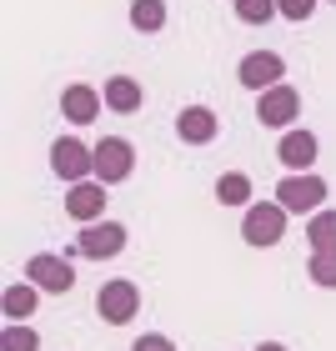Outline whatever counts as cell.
I'll return each mask as SVG.
<instances>
[{
    "instance_id": "cell-4",
    "label": "cell",
    "mask_w": 336,
    "mask_h": 351,
    "mask_svg": "<svg viewBox=\"0 0 336 351\" xmlns=\"http://www.w3.org/2000/svg\"><path fill=\"white\" fill-rule=\"evenodd\" d=\"M136 306H141L136 281H106L101 291H95V311H101V322H110V326H125L136 316Z\"/></svg>"
},
{
    "instance_id": "cell-12",
    "label": "cell",
    "mask_w": 336,
    "mask_h": 351,
    "mask_svg": "<svg viewBox=\"0 0 336 351\" xmlns=\"http://www.w3.org/2000/svg\"><path fill=\"white\" fill-rule=\"evenodd\" d=\"M66 211H71V221H101V211H106V186H91V181L71 186L66 191Z\"/></svg>"
},
{
    "instance_id": "cell-15",
    "label": "cell",
    "mask_w": 336,
    "mask_h": 351,
    "mask_svg": "<svg viewBox=\"0 0 336 351\" xmlns=\"http://www.w3.org/2000/svg\"><path fill=\"white\" fill-rule=\"evenodd\" d=\"M36 291H40V286H5V296H0V311H5V322L15 326V322H25V316L30 311H36Z\"/></svg>"
},
{
    "instance_id": "cell-6",
    "label": "cell",
    "mask_w": 336,
    "mask_h": 351,
    "mask_svg": "<svg viewBox=\"0 0 336 351\" xmlns=\"http://www.w3.org/2000/svg\"><path fill=\"white\" fill-rule=\"evenodd\" d=\"M276 201L286 206V211H316V206L326 201V181L322 176H286V181L276 186Z\"/></svg>"
},
{
    "instance_id": "cell-18",
    "label": "cell",
    "mask_w": 336,
    "mask_h": 351,
    "mask_svg": "<svg viewBox=\"0 0 336 351\" xmlns=\"http://www.w3.org/2000/svg\"><path fill=\"white\" fill-rule=\"evenodd\" d=\"M216 201L221 206H251V181H246L241 171H226L216 181Z\"/></svg>"
},
{
    "instance_id": "cell-10",
    "label": "cell",
    "mask_w": 336,
    "mask_h": 351,
    "mask_svg": "<svg viewBox=\"0 0 336 351\" xmlns=\"http://www.w3.org/2000/svg\"><path fill=\"white\" fill-rule=\"evenodd\" d=\"M301 110V95L291 86H271L261 90V106H256V116H261V125H291Z\"/></svg>"
},
{
    "instance_id": "cell-17",
    "label": "cell",
    "mask_w": 336,
    "mask_h": 351,
    "mask_svg": "<svg viewBox=\"0 0 336 351\" xmlns=\"http://www.w3.org/2000/svg\"><path fill=\"white\" fill-rule=\"evenodd\" d=\"M131 25L141 36H156V30L166 25V0H136L131 5Z\"/></svg>"
},
{
    "instance_id": "cell-23",
    "label": "cell",
    "mask_w": 336,
    "mask_h": 351,
    "mask_svg": "<svg viewBox=\"0 0 336 351\" xmlns=\"http://www.w3.org/2000/svg\"><path fill=\"white\" fill-rule=\"evenodd\" d=\"M136 351H176V346L161 337V331H151V337H141V341H136Z\"/></svg>"
},
{
    "instance_id": "cell-11",
    "label": "cell",
    "mask_w": 336,
    "mask_h": 351,
    "mask_svg": "<svg viewBox=\"0 0 336 351\" xmlns=\"http://www.w3.org/2000/svg\"><path fill=\"white\" fill-rule=\"evenodd\" d=\"M316 151H322V146H316V136H311V131H286V136H281V146H276V156H281L286 166H291V176H307L311 161H316Z\"/></svg>"
},
{
    "instance_id": "cell-5",
    "label": "cell",
    "mask_w": 336,
    "mask_h": 351,
    "mask_svg": "<svg viewBox=\"0 0 336 351\" xmlns=\"http://www.w3.org/2000/svg\"><path fill=\"white\" fill-rule=\"evenodd\" d=\"M25 276H30V286H40V291H51V296H66L71 286H75L71 261H66V256H51V251L30 256V261H25Z\"/></svg>"
},
{
    "instance_id": "cell-3",
    "label": "cell",
    "mask_w": 336,
    "mask_h": 351,
    "mask_svg": "<svg viewBox=\"0 0 336 351\" xmlns=\"http://www.w3.org/2000/svg\"><path fill=\"white\" fill-rule=\"evenodd\" d=\"M131 171H136V146L125 136H106L101 146H95V181L101 186H116Z\"/></svg>"
},
{
    "instance_id": "cell-21",
    "label": "cell",
    "mask_w": 336,
    "mask_h": 351,
    "mask_svg": "<svg viewBox=\"0 0 336 351\" xmlns=\"http://www.w3.org/2000/svg\"><path fill=\"white\" fill-rule=\"evenodd\" d=\"M0 351H40V337L30 326H5V337H0Z\"/></svg>"
},
{
    "instance_id": "cell-22",
    "label": "cell",
    "mask_w": 336,
    "mask_h": 351,
    "mask_svg": "<svg viewBox=\"0 0 336 351\" xmlns=\"http://www.w3.org/2000/svg\"><path fill=\"white\" fill-rule=\"evenodd\" d=\"M276 10L286 15V21H296V25H301V21H307V15L316 10V0H276Z\"/></svg>"
},
{
    "instance_id": "cell-20",
    "label": "cell",
    "mask_w": 336,
    "mask_h": 351,
    "mask_svg": "<svg viewBox=\"0 0 336 351\" xmlns=\"http://www.w3.org/2000/svg\"><path fill=\"white\" fill-rule=\"evenodd\" d=\"M307 276H311L316 286H326V291H336V256H322V251H311Z\"/></svg>"
},
{
    "instance_id": "cell-8",
    "label": "cell",
    "mask_w": 336,
    "mask_h": 351,
    "mask_svg": "<svg viewBox=\"0 0 336 351\" xmlns=\"http://www.w3.org/2000/svg\"><path fill=\"white\" fill-rule=\"evenodd\" d=\"M281 75H286V60L276 51H251L241 60V86L246 90H271V86H281Z\"/></svg>"
},
{
    "instance_id": "cell-14",
    "label": "cell",
    "mask_w": 336,
    "mask_h": 351,
    "mask_svg": "<svg viewBox=\"0 0 336 351\" xmlns=\"http://www.w3.org/2000/svg\"><path fill=\"white\" fill-rule=\"evenodd\" d=\"M101 101H106V95H95L91 86H66V95H60V110H66V121L86 125V121H95Z\"/></svg>"
},
{
    "instance_id": "cell-19",
    "label": "cell",
    "mask_w": 336,
    "mask_h": 351,
    "mask_svg": "<svg viewBox=\"0 0 336 351\" xmlns=\"http://www.w3.org/2000/svg\"><path fill=\"white\" fill-rule=\"evenodd\" d=\"M271 15H281L276 0H236V21H246V25H266Z\"/></svg>"
},
{
    "instance_id": "cell-13",
    "label": "cell",
    "mask_w": 336,
    "mask_h": 351,
    "mask_svg": "<svg viewBox=\"0 0 336 351\" xmlns=\"http://www.w3.org/2000/svg\"><path fill=\"white\" fill-rule=\"evenodd\" d=\"M141 101H146V90H141V81H131V75H110L106 81V106L116 110V116L141 110Z\"/></svg>"
},
{
    "instance_id": "cell-16",
    "label": "cell",
    "mask_w": 336,
    "mask_h": 351,
    "mask_svg": "<svg viewBox=\"0 0 336 351\" xmlns=\"http://www.w3.org/2000/svg\"><path fill=\"white\" fill-rule=\"evenodd\" d=\"M307 241H311V251H322V256H336V211H316L311 216Z\"/></svg>"
},
{
    "instance_id": "cell-1",
    "label": "cell",
    "mask_w": 336,
    "mask_h": 351,
    "mask_svg": "<svg viewBox=\"0 0 336 351\" xmlns=\"http://www.w3.org/2000/svg\"><path fill=\"white\" fill-rule=\"evenodd\" d=\"M286 236V206L281 201H251L241 221V241L246 246H276Z\"/></svg>"
},
{
    "instance_id": "cell-24",
    "label": "cell",
    "mask_w": 336,
    "mask_h": 351,
    "mask_svg": "<svg viewBox=\"0 0 336 351\" xmlns=\"http://www.w3.org/2000/svg\"><path fill=\"white\" fill-rule=\"evenodd\" d=\"M256 351H286L281 341H261V346H256Z\"/></svg>"
},
{
    "instance_id": "cell-9",
    "label": "cell",
    "mask_w": 336,
    "mask_h": 351,
    "mask_svg": "<svg viewBox=\"0 0 336 351\" xmlns=\"http://www.w3.org/2000/svg\"><path fill=\"white\" fill-rule=\"evenodd\" d=\"M176 136H181L186 146H211V141H216V110L211 106H181Z\"/></svg>"
},
{
    "instance_id": "cell-7",
    "label": "cell",
    "mask_w": 336,
    "mask_h": 351,
    "mask_svg": "<svg viewBox=\"0 0 336 351\" xmlns=\"http://www.w3.org/2000/svg\"><path fill=\"white\" fill-rule=\"evenodd\" d=\"M75 251H81V256H95V261H106V256H121V251H125V226H116V221L86 226L81 236H75Z\"/></svg>"
},
{
    "instance_id": "cell-2",
    "label": "cell",
    "mask_w": 336,
    "mask_h": 351,
    "mask_svg": "<svg viewBox=\"0 0 336 351\" xmlns=\"http://www.w3.org/2000/svg\"><path fill=\"white\" fill-rule=\"evenodd\" d=\"M51 166H56L60 181L81 186L86 176H95V146H86V141H75V136H60L51 146Z\"/></svg>"
}]
</instances>
